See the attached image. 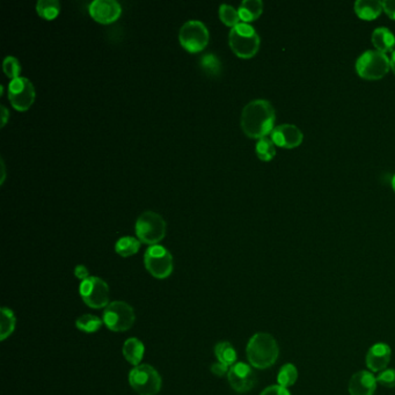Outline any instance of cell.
I'll list each match as a JSON object with an SVG mask.
<instances>
[{"mask_svg": "<svg viewBox=\"0 0 395 395\" xmlns=\"http://www.w3.org/2000/svg\"><path fill=\"white\" fill-rule=\"evenodd\" d=\"M17 319L13 311L7 307L1 309V320H0V340L5 341L14 332Z\"/></svg>", "mask_w": 395, "mask_h": 395, "instance_id": "obj_23", "label": "cell"}, {"mask_svg": "<svg viewBox=\"0 0 395 395\" xmlns=\"http://www.w3.org/2000/svg\"><path fill=\"white\" fill-rule=\"evenodd\" d=\"M0 109H1V126H4L7 123V121H8L10 112H8V109H7L5 106L0 107Z\"/></svg>", "mask_w": 395, "mask_h": 395, "instance_id": "obj_36", "label": "cell"}, {"mask_svg": "<svg viewBox=\"0 0 395 395\" xmlns=\"http://www.w3.org/2000/svg\"><path fill=\"white\" fill-rule=\"evenodd\" d=\"M256 154L263 161H270L276 156L275 144L272 138L263 137L256 143Z\"/></svg>", "mask_w": 395, "mask_h": 395, "instance_id": "obj_28", "label": "cell"}, {"mask_svg": "<svg viewBox=\"0 0 395 395\" xmlns=\"http://www.w3.org/2000/svg\"><path fill=\"white\" fill-rule=\"evenodd\" d=\"M302 133L293 124H282L272 130V140L275 145L284 149H295L302 144Z\"/></svg>", "mask_w": 395, "mask_h": 395, "instance_id": "obj_14", "label": "cell"}, {"mask_svg": "<svg viewBox=\"0 0 395 395\" xmlns=\"http://www.w3.org/2000/svg\"><path fill=\"white\" fill-rule=\"evenodd\" d=\"M276 115L272 103L267 100H253L243 107L241 113V128L250 138L261 140L274 130Z\"/></svg>", "mask_w": 395, "mask_h": 395, "instance_id": "obj_1", "label": "cell"}, {"mask_svg": "<svg viewBox=\"0 0 395 395\" xmlns=\"http://www.w3.org/2000/svg\"><path fill=\"white\" fill-rule=\"evenodd\" d=\"M80 296L91 309H102L109 305V286L102 279L90 276L80 284Z\"/></svg>", "mask_w": 395, "mask_h": 395, "instance_id": "obj_9", "label": "cell"}, {"mask_svg": "<svg viewBox=\"0 0 395 395\" xmlns=\"http://www.w3.org/2000/svg\"><path fill=\"white\" fill-rule=\"evenodd\" d=\"M260 395H291L290 394L289 389H284L282 386L272 385L267 387L265 391Z\"/></svg>", "mask_w": 395, "mask_h": 395, "instance_id": "obj_32", "label": "cell"}, {"mask_svg": "<svg viewBox=\"0 0 395 395\" xmlns=\"http://www.w3.org/2000/svg\"><path fill=\"white\" fill-rule=\"evenodd\" d=\"M215 355L218 362L222 363L227 366L236 364V352L234 347L229 342H220L215 347Z\"/></svg>", "mask_w": 395, "mask_h": 395, "instance_id": "obj_22", "label": "cell"}, {"mask_svg": "<svg viewBox=\"0 0 395 395\" xmlns=\"http://www.w3.org/2000/svg\"><path fill=\"white\" fill-rule=\"evenodd\" d=\"M123 352L124 359L133 364V366H140V363L142 362L143 359L144 352V344L142 341L136 339V337H131V339L126 340L123 344Z\"/></svg>", "mask_w": 395, "mask_h": 395, "instance_id": "obj_19", "label": "cell"}, {"mask_svg": "<svg viewBox=\"0 0 395 395\" xmlns=\"http://www.w3.org/2000/svg\"><path fill=\"white\" fill-rule=\"evenodd\" d=\"M229 43L236 56L252 58L259 51V34L250 25L240 22L229 30Z\"/></svg>", "mask_w": 395, "mask_h": 395, "instance_id": "obj_3", "label": "cell"}, {"mask_svg": "<svg viewBox=\"0 0 395 395\" xmlns=\"http://www.w3.org/2000/svg\"><path fill=\"white\" fill-rule=\"evenodd\" d=\"M103 320L100 319L99 316H93V314H83L79 316L76 321V328L83 333H97L101 326H102Z\"/></svg>", "mask_w": 395, "mask_h": 395, "instance_id": "obj_25", "label": "cell"}, {"mask_svg": "<svg viewBox=\"0 0 395 395\" xmlns=\"http://www.w3.org/2000/svg\"><path fill=\"white\" fill-rule=\"evenodd\" d=\"M372 43L379 53L393 51L395 47L394 34L385 27H379L372 33Z\"/></svg>", "mask_w": 395, "mask_h": 395, "instance_id": "obj_17", "label": "cell"}, {"mask_svg": "<svg viewBox=\"0 0 395 395\" xmlns=\"http://www.w3.org/2000/svg\"><path fill=\"white\" fill-rule=\"evenodd\" d=\"M392 350L386 343H377L369 349L366 354V366L372 372H380L389 366Z\"/></svg>", "mask_w": 395, "mask_h": 395, "instance_id": "obj_15", "label": "cell"}, {"mask_svg": "<svg viewBox=\"0 0 395 395\" xmlns=\"http://www.w3.org/2000/svg\"><path fill=\"white\" fill-rule=\"evenodd\" d=\"M1 170H3V176H1V182L5 180V165H4V160L1 159Z\"/></svg>", "mask_w": 395, "mask_h": 395, "instance_id": "obj_38", "label": "cell"}, {"mask_svg": "<svg viewBox=\"0 0 395 395\" xmlns=\"http://www.w3.org/2000/svg\"><path fill=\"white\" fill-rule=\"evenodd\" d=\"M392 187H393V190H394V192H395V175L393 176V179H392Z\"/></svg>", "mask_w": 395, "mask_h": 395, "instance_id": "obj_39", "label": "cell"}, {"mask_svg": "<svg viewBox=\"0 0 395 395\" xmlns=\"http://www.w3.org/2000/svg\"><path fill=\"white\" fill-rule=\"evenodd\" d=\"M220 18L226 26L232 27V28L240 24L239 12L234 7L227 5V4L220 5Z\"/></svg>", "mask_w": 395, "mask_h": 395, "instance_id": "obj_29", "label": "cell"}, {"mask_svg": "<svg viewBox=\"0 0 395 395\" xmlns=\"http://www.w3.org/2000/svg\"><path fill=\"white\" fill-rule=\"evenodd\" d=\"M391 69V60L385 53L377 50H369L362 53L356 62V71L359 76L368 80L380 79Z\"/></svg>", "mask_w": 395, "mask_h": 395, "instance_id": "obj_5", "label": "cell"}, {"mask_svg": "<svg viewBox=\"0 0 395 395\" xmlns=\"http://www.w3.org/2000/svg\"><path fill=\"white\" fill-rule=\"evenodd\" d=\"M147 272L156 279H167L173 272V256L161 245H153L144 254Z\"/></svg>", "mask_w": 395, "mask_h": 395, "instance_id": "obj_8", "label": "cell"}, {"mask_svg": "<svg viewBox=\"0 0 395 395\" xmlns=\"http://www.w3.org/2000/svg\"><path fill=\"white\" fill-rule=\"evenodd\" d=\"M227 379L231 387L238 393L249 392L256 382L255 373L246 363H236L231 366Z\"/></svg>", "mask_w": 395, "mask_h": 395, "instance_id": "obj_12", "label": "cell"}, {"mask_svg": "<svg viewBox=\"0 0 395 395\" xmlns=\"http://www.w3.org/2000/svg\"><path fill=\"white\" fill-rule=\"evenodd\" d=\"M229 366L220 362L211 366V372H213V375H216L217 377H222V375H225L226 373H229Z\"/></svg>", "mask_w": 395, "mask_h": 395, "instance_id": "obj_34", "label": "cell"}, {"mask_svg": "<svg viewBox=\"0 0 395 395\" xmlns=\"http://www.w3.org/2000/svg\"><path fill=\"white\" fill-rule=\"evenodd\" d=\"M377 389V378L371 372L359 371L349 382L350 395H373Z\"/></svg>", "mask_w": 395, "mask_h": 395, "instance_id": "obj_16", "label": "cell"}, {"mask_svg": "<svg viewBox=\"0 0 395 395\" xmlns=\"http://www.w3.org/2000/svg\"><path fill=\"white\" fill-rule=\"evenodd\" d=\"M135 312L126 302H109L103 312V323L112 332H126L135 323Z\"/></svg>", "mask_w": 395, "mask_h": 395, "instance_id": "obj_7", "label": "cell"}, {"mask_svg": "<svg viewBox=\"0 0 395 395\" xmlns=\"http://www.w3.org/2000/svg\"><path fill=\"white\" fill-rule=\"evenodd\" d=\"M36 11L41 18L46 20H53L60 14V4L58 0H39Z\"/></svg>", "mask_w": 395, "mask_h": 395, "instance_id": "obj_24", "label": "cell"}, {"mask_svg": "<svg viewBox=\"0 0 395 395\" xmlns=\"http://www.w3.org/2000/svg\"><path fill=\"white\" fill-rule=\"evenodd\" d=\"M94 20L101 24H110L117 20L122 13V7L116 0H94L88 7Z\"/></svg>", "mask_w": 395, "mask_h": 395, "instance_id": "obj_13", "label": "cell"}, {"mask_svg": "<svg viewBox=\"0 0 395 395\" xmlns=\"http://www.w3.org/2000/svg\"><path fill=\"white\" fill-rule=\"evenodd\" d=\"M167 224L163 216L154 211H145L136 222V234L142 243L158 245L166 236Z\"/></svg>", "mask_w": 395, "mask_h": 395, "instance_id": "obj_4", "label": "cell"}, {"mask_svg": "<svg viewBox=\"0 0 395 395\" xmlns=\"http://www.w3.org/2000/svg\"><path fill=\"white\" fill-rule=\"evenodd\" d=\"M180 43L190 53L202 51L209 43V30L199 20H188L179 32Z\"/></svg>", "mask_w": 395, "mask_h": 395, "instance_id": "obj_10", "label": "cell"}, {"mask_svg": "<svg viewBox=\"0 0 395 395\" xmlns=\"http://www.w3.org/2000/svg\"><path fill=\"white\" fill-rule=\"evenodd\" d=\"M199 64H201V67L202 70L206 72L208 76H216L220 74V71H222V64H220V60H218V57L213 53H206V55H203L201 57V60H199Z\"/></svg>", "mask_w": 395, "mask_h": 395, "instance_id": "obj_27", "label": "cell"}, {"mask_svg": "<svg viewBox=\"0 0 395 395\" xmlns=\"http://www.w3.org/2000/svg\"><path fill=\"white\" fill-rule=\"evenodd\" d=\"M382 10L392 20H395V0H385L382 1Z\"/></svg>", "mask_w": 395, "mask_h": 395, "instance_id": "obj_33", "label": "cell"}, {"mask_svg": "<svg viewBox=\"0 0 395 395\" xmlns=\"http://www.w3.org/2000/svg\"><path fill=\"white\" fill-rule=\"evenodd\" d=\"M4 72L7 76H10L12 79H15L18 76H20L21 65L20 62L14 56L5 57L3 63Z\"/></svg>", "mask_w": 395, "mask_h": 395, "instance_id": "obj_30", "label": "cell"}, {"mask_svg": "<svg viewBox=\"0 0 395 395\" xmlns=\"http://www.w3.org/2000/svg\"><path fill=\"white\" fill-rule=\"evenodd\" d=\"M382 1L359 0L355 3V12L362 20H375L382 12Z\"/></svg>", "mask_w": 395, "mask_h": 395, "instance_id": "obj_18", "label": "cell"}, {"mask_svg": "<svg viewBox=\"0 0 395 395\" xmlns=\"http://www.w3.org/2000/svg\"><path fill=\"white\" fill-rule=\"evenodd\" d=\"M297 378H298V371H297L296 366L293 364H286L279 370L277 382H279V386H282L284 389H289L296 384Z\"/></svg>", "mask_w": 395, "mask_h": 395, "instance_id": "obj_26", "label": "cell"}, {"mask_svg": "<svg viewBox=\"0 0 395 395\" xmlns=\"http://www.w3.org/2000/svg\"><path fill=\"white\" fill-rule=\"evenodd\" d=\"M262 11L263 3L261 0H243L238 8L240 20L245 24L256 20L262 14Z\"/></svg>", "mask_w": 395, "mask_h": 395, "instance_id": "obj_20", "label": "cell"}, {"mask_svg": "<svg viewBox=\"0 0 395 395\" xmlns=\"http://www.w3.org/2000/svg\"><path fill=\"white\" fill-rule=\"evenodd\" d=\"M74 275H76V279H79L83 282V281L90 277V272H88L86 267L79 265V266H76L74 268Z\"/></svg>", "mask_w": 395, "mask_h": 395, "instance_id": "obj_35", "label": "cell"}, {"mask_svg": "<svg viewBox=\"0 0 395 395\" xmlns=\"http://www.w3.org/2000/svg\"><path fill=\"white\" fill-rule=\"evenodd\" d=\"M391 69H392L395 74V51L393 53L392 58H391Z\"/></svg>", "mask_w": 395, "mask_h": 395, "instance_id": "obj_37", "label": "cell"}, {"mask_svg": "<svg viewBox=\"0 0 395 395\" xmlns=\"http://www.w3.org/2000/svg\"><path fill=\"white\" fill-rule=\"evenodd\" d=\"M35 87L26 76H18L8 85V99L19 112H26L35 101Z\"/></svg>", "mask_w": 395, "mask_h": 395, "instance_id": "obj_11", "label": "cell"}, {"mask_svg": "<svg viewBox=\"0 0 395 395\" xmlns=\"http://www.w3.org/2000/svg\"><path fill=\"white\" fill-rule=\"evenodd\" d=\"M140 239L133 238V236H126L117 240L116 245H115V250H116L119 255L128 257V256L135 255L140 250Z\"/></svg>", "mask_w": 395, "mask_h": 395, "instance_id": "obj_21", "label": "cell"}, {"mask_svg": "<svg viewBox=\"0 0 395 395\" xmlns=\"http://www.w3.org/2000/svg\"><path fill=\"white\" fill-rule=\"evenodd\" d=\"M247 359L255 369L265 370L275 364L279 359V344L274 336L267 333L253 335L247 344Z\"/></svg>", "mask_w": 395, "mask_h": 395, "instance_id": "obj_2", "label": "cell"}, {"mask_svg": "<svg viewBox=\"0 0 395 395\" xmlns=\"http://www.w3.org/2000/svg\"><path fill=\"white\" fill-rule=\"evenodd\" d=\"M377 382L389 389L395 387V370L389 369L380 372L377 377Z\"/></svg>", "mask_w": 395, "mask_h": 395, "instance_id": "obj_31", "label": "cell"}, {"mask_svg": "<svg viewBox=\"0 0 395 395\" xmlns=\"http://www.w3.org/2000/svg\"><path fill=\"white\" fill-rule=\"evenodd\" d=\"M130 386L140 395H156L161 389V377L153 366H135L129 373Z\"/></svg>", "mask_w": 395, "mask_h": 395, "instance_id": "obj_6", "label": "cell"}]
</instances>
